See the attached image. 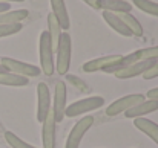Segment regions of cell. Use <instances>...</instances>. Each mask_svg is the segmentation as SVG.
Segmentation results:
<instances>
[{"instance_id":"9","label":"cell","mask_w":158,"mask_h":148,"mask_svg":"<svg viewBox=\"0 0 158 148\" xmlns=\"http://www.w3.org/2000/svg\"><path fill=\"white\" fill-rule=\"evenodd\" d=\"M158 61L157 60H140L131 66H127L126 69L114 73L117 78L120 80H127V78H134V76H138V75H143L144 72H148L149 69H152Z\"/></svg>"},{"instance_id":"2","label":"cell","mask_w":158,"mask_h":148,"mask_svg":"<svg viewBox=\"0 0 158 148\" xmlns=\"http://www.w3.org/2000/svg\"><path fill=\"white\" fill-rule=\"evenodd\" d=\"M39 55H40V70L51 76L55 72V61H54V49L51 45V38L48 31H43L40 34L39 40Z\"/></svg>"},{"instance_id":"25","label":"cell","mask_w":158,"mask_h":148,"mask_svg":"<svg viewBox=\"0 0 158 148\" xmlns=\"http://www.w3.org/2000/svg\"><path fill=\"white\" fill-rule=\"evenodd\" d=\"M66 80H68L69 84H72L75 89H78V90H81V92H85V93H88V92L91 90V89L86 86V83H85L83 80H80V78L74 76V75H66Z\"/></svg>"},{"instance_id":"8","label":"cell","mask_w":158,"mask_h":148,"mask_svg":"<svg viewBox=\"0 0 158 148\" xmlns=\"http://www.w3.org/2000/svg\"><path fill=\"white\" fill-rule=\"evenodd\" d=\"M51 111V93L45 83L37 84V121L43 122Z\"/></svg>"},{"instance_id":"11","label":"cell","mask_w":158,"mask_h":148,"mask_svg":"<svg viewBox=\"0 0 158 148\" xmlns=\"http://www.w3.org/2000/svg\"><path fill=\"white\" fill-rule=\"evenodd\" d=\"M157 110H158V101H155V99H144L143 102H140V104L134 105L132 108L126 110L124 115L127 118L135 119V118H144V115L154 113Z\"/></svg>"},{"instance_id":"28","label":"cell","mask_w":158,"mask_h":148,"mask_svg":"<svg viewBox=\"0 0 158 148\" xmlns=\"http://www.w3.org/2000/svg\"><path fill=\"white\" fill-rule=\"evenodd\" d=\"M148 99H155V101H158V87H155V89H151L146 95H144Z\"/></svg>"},{"instance_id":"29","label":"cell","mask_w":158,"mask_h":148,"mask_svg":"<svg viewBox=\"0 0 158 148\" xmlns=\"http://www.w3.org/2000/svg\"><path fill=\"white\" fill-rule=\"evenodd\" d=\"M6 11H11V3L0 2V14H2V12H6Z\"/></svg>"},{"instance_id":"26","label":"cell","mask_w":158,"mask_h":148,"mask_svg":"<svg viewBox=\"0 0 158 148\" xmlns=\"http://www.w3.org/2000/svg\"><path fill=\"white\" fill-rule=\"evenodd\" d=\"M138 53L141 60H158V46L138 49Z\"/></svg>"},{"instance_id":"18","label":"cell","mask_w":158,"mask_h":148,"mask_svg":"<svg viewBox=\"0 0 158 148\" xmlns=\"http://www.w3.org/2000/svg\"><path fill=\"white\" fill-rule=\"evenodd\" d=\"M29 11L28 9H15V11H6L0 14V25H11V23H22L25 18H28Z\"/></svg>"},{"instance_id":"12","label":"cell","mask_w":158,"mask_h":148,"mask_svg":"<svg viewBox=\"0 0 158 148\" xmlns=\"http://www.w3.org/2000/svg\"><path fill=\"white\" fill-rule=\"evenodd\" d=\"M42 142L43 148H55V121H54L52 111H49V115L46 116V119L42 122Z\"/></svg>"},{"instance_id":"32","label":"cell","mask_w":158,"mask_h":148,"mask_svg":"<svg viewBox=\"0 0 158 148\" xmlns=\"http://www.w3.org/2000/svg\"><path fill=\"white\" fill-rule=\"evenodd\" d=\"M5 72H8V70H6V69H5V67L0 64V73H5Z\"/></svg>"},{"instance_id":"16","label":"cell","mask_w":158,"mask_h":148,"mask_svg":"<svg viewBox=\"0 0 158 148\" xmlns=\"http://www.w3.org/2000/svg\"><path fill=\"white\" fill-rule=\"evenodd\" d=\"M103 18H105L106 23H107L115 32H118L120 35H123V37H131V35H132L131 31L126 28V25L123 23V20L120 18L118 14H114V12H109V11H103Z\"/></svg>"},{"instance_id":"17","label":"cell","mask_w":158,"mask_h":148,"mask_svg":"<svg viewBox=\"0 0 158 148\" xmlns=\"http://www.w3.org/2000/svg\"><path fill=\"white\" fill-rule=\"evenodd\" d=\"M140 60H141V58H140L138 50L131 52V53H127V55H121V60H120L118 63H115V64H112V66L103 69V72H106V73H117V72L126 69L127 66H131V64H134V63H137V61H140Z\"/></svg>"},{"instance_id":"10","label":"cell","mask_w":158,"mask_h":148,"mask_svg":"<svg viewBox=\"0 0 158 148\" xmlns=\"http://www.w3.org/2000/svg\"><path fill=\"white\" fill-rule=\"evenodd\" d=\"M121 60V55H106V56H98V58H94V60H89L83 64L81 70L86 72V73H92V72H98V70H103L106 67L118 63Z\"/></svg>"},{"instance_id":"20","label":"cell","mask_w":158,"mask_h":148,"mask_svg":"<svg viewBox=\"0 0 158 148\" xmlns=\"http://www.w3.org/2000/svg\"><path fill=\"white\" fill-rule=\"evenodd\" d=\"M118 15L123 20V23L126 25V28L131 31L132 35H135V37H141L143 35V26H141V23L131 12H124V14H118Z\"/></svg>"},{"instance_id":"5","label":"cell","mask_w":158,"mask_h":148,"mask_svg":"<svg viewBox=\"0 0 158 148\" xmlns=\"http://www.w3.org/2000/svg\"><path fill=\"white\" fill-rule=\"evenodd\" d=\"M66 101H68V89L64 81H57L55 83V90H54V104L51 107L54 121L61 122L64 118V110H66Z\"/></svg>"},{"instance_id":"19","label":"cell","mask_w":158,"mask_h":148,"mask_svg":"<svg viewBox=\"0 0 158 148\" xmlns=\"http://www.w3.org/2000/svg\"><path fill=\"white\" fill-rule=\"evenodd\" d=\"M0 84L11 86V87H25L29 84V78H25L11 72H5V73H0Z\"/></svg>"},{"instance_id":"14","label":"cell","mask_w":158,"mask_h":148,"mask_svg":"<svg viewBox=\"0 0 158 148\" xmlns=\"http://www.w3.org/2000/svg\"><path fill=\"white\" fill-rule=\"evenodd\" d=\"M134 125L135 128H138L141 133H144L158 145V124H155L152 119H148V118H135Z\"/></svg>"},{"instance_id":"15","label":"cell","mask_w":158,"mask_h":148,"mask_svg":"<svg viewBox=\"0 0 158 148\" xmlns=\"http://www.w3.org/2000/svg\"><path fill=\"white\" fill-rule=\"evenodd\" d=\"M98 8L114 14H124L132 11V5L126 0H98Z\"/></svg>"},{"instance_id":"4","label":"cell","mask_w":158,"mask_h":148,"mask_svg":"<svg viewBox=\"0 0 158 148\" xmlns=\"http://www.w3.org/2000/svg\"><path fill=\"white\" fill-rule=\"evenodd\" d=\"M0 64L11 73H15V75H20V76H25V78H35L42 73L40 67L34 66V64H28V63H23L20 60H14V58H9V56H2L0 58Z\"/></svg>"},{"instance_id":"27","label":"cell","mask_w":158,"mask_h":148,"mask_svg":"<svg viewBox=\"0 0 158 148\" xmlns=\"http://www.w3.org/2000/svg\"><path fill=\"white\" fill-rule=\"evenodd\" d=\"M157 76H158V63L152 69H149L148 72L143 73V78H144V80H154V78H157Z\"/></svg>"},{"instance_id":"24","label":"cell","mask_w":158,"mask_h":148,"mask_svg":"<svg viewBox=\"0 0 158 148\" xmlns=\"http://www.w3.org/2000/svg\"><path fill=\"white\" fill-rule=\"evenodd\" d=\"M22 23H11V25H0V38L14 35L22 31Z\"/></svg>"},{"instance_id":"6","label":"cell","mask_w":158,"mask_h":148,"mask_svg":"<svg viewBox=\"0 0 158 148\" xmlns=\"http://www.w3.org/2000/svg\"><path fill=\"white\" fill-rule=\"evenodd\" d=\"M146 99V96L143 93H132V95H126V96H121L120 99L114 101L112 104H109L106 107V115L107 116H117L120 113H124L126 110L132 108L134 105L143 102Z\"/></svg>"},{"instance_id":"22","label":"cell","mask_w":158,"mask_h":148,"mask_svg":"<svg viewBox=\"0 0 158 148\" xmlns=\"http://www.w3.org/2000/svg\"><path fill=\"white\" fill-rule=\"evenodd\" d=\"M132 3L143 12L149 14V15H154L158 17V3L157 2H152V0H132Z\"/></svg>"},{"instance_id":"23","label":"cell","mask_w":158,"mask_h":148,"mask_svg":"<svg viewBox=\"0 0 158 148\" xmlns=\"http://www.w3.org/2000/svg\"><path fill=\"white\" fill-rule=\"evenodd\" d=\"M5 141L8 142V145H11L12 148H37L34 145H31V144H28V142H25L23 139H20L12 131H6L5 133Z\"/></svg>"},{"instance_id":"31","label":"cell","mask_w":158,"mask_h":148,"mask_svg":"<svg viewBox=\"0 0 158 148\" xmlns=\"http://www.w3.org/2000/svg\"><path fill=\"white\" fill-rule=\"evenodd\" d=\"M0 2H5V3H20V2H25V0H0Z\"/></svg>"},{"instance_id":"1","label":"cell","mask_w":158,"mask_h":148,"mask_svg":"<svg viewBox=\"0 0 158 148\" xmlns=\"http://www.w3.org/2000/svg\"><path fill=\"white\" fill-rule=\"evenodd\" d=\"M55 52H57V63H55L57 73L68 75L71 67V53H72V41L68 32H61Z\"/></svg>"},{"instance_id":"3","label":"cell","mask_w":158,"mask_h":148,"mask_svg":"<svg viewBox=\"0 0 158 148\" xmlns=\"http://www.w3.org/2000/svg\"><path fill=\"white\" fill-rule=\"evenodd\" d=\"M103 105H105V98H102V96H88V98H83L80 101H75V102L69 104V107H66V110H64V116L75 118V116H80L83 113H89V111H94L97 108H102Z\"/></svg>"},{"instance_id":"13","label":"cell","mask_w":158,"mask_h":148,"mask_svg":"<svg viewBox=\"0 0 158 148\" xmlns=\"http://www.w3.org/2000/svg\"><path fill=\"white\" fill-rule=\"evenodd\" d=\"M51 8H52V15L58 21L61 31H68L71 28V20L64 0H51Z\"/></svg>"},{"instance_id":"30","label":"cell","mask_w":158,"mask_h":148,"mask_svg":"<svg viewBox=\"0 0 158 148\" xmlns=\"http://www.w3.org/2000/svg\"><path fill=\"white\" fill-rule=\"evenodd\" d=\"M86 5H89L91 8H94V9H100L98 8V0H83Z\"/></svg>"},{"instance_id":"7","label":"cell","mask_w":158,"mask_h":148,"mask_svg":"<svg viewBox=\"0 0 158 148\" xmlns=\"http://www.w3.org/2000/svg\"><path fill=\"white\" fill-rule=\"evenodd\" d=\"M94 125V118L92 116H85L80 121H77V124L72 127L68 139H66V147L64 148H78L81 144V139L85 138L86 131Z\"/></svg>"},{"instance_id":"21","label":"cell","mask_w":158,"mask_h":148,"mask_svg":"<svg viewBox=\"0 0 158 148\" xmlns=\"http://www.w3.org/2000/svg\"><path fill=\"white\" fill-rule=\"evenodd\" d=\"M61 28L58 25V21L55 20V17L52 15V12L48 15V34H49V38H51V45H52L54 53L57 49V45H58V40H60V35H61Z\"/></svg>"}]
</instances>
